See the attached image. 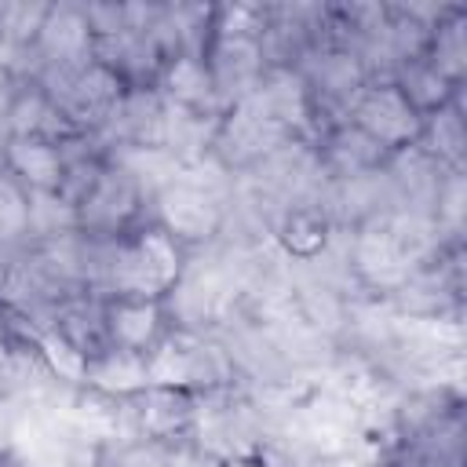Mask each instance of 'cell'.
Returning <instances> with one entry per match:
<instances>
[{"mask_svg": "<svg viewBox=\"0 0 467 467\" xmlns=\"http://www.w3.org/2000/svg\"><path fill=\"white\" fill-rule=\"evenodd\" d=\"M168 26L175 33V51L204 58L215 36V4H164Z\"/></svg>", "mask_w": 467, "mask_h": 467, "instance_id": "cell-19", "label": "cell"}, {"mask_svg": "<svg viewBox=\"0 0 467 467\" xmlns=\"http://www.w3.org/2000/svg\"><path fill=\"white\" fill-rule=\"evenodd\" d=\"M427 62L452 84H463V77H467V7L449 4V11L438 18V26L431 29Z\"/></svg>", "mask_w": 467, "mask_h": 467, "instance_id": "cell-16", "label": "cell"}, {"mask_svg": "<svg viewBox=\"0 0 467 467\" xmlns=\"http://www.w3.org/2000/svg\"><path fill=\"white\" fill-rule=\"evenodd\" d=\"M150 219V201L109 157L91 182V190L77 201V230L88 237H120Z\"/></svg>", "mask_w": 467, "mask_h": 467, "instance_id": "cell-2", "label": "cell"}, {"mask_svg": "<svg viewBox=\"0 0 467 467\" xmlns=\"http://www.w3.org/2000/svg\"><path fill=\"white\" fill-rule=\"evenodd\" d=\"M33 350L40 354V361L47 365V372L58 379V383H69V387H84V376H88V354L77 350L58 328H44L33 336Z\"/></svg>", "mask_w": 467, "mask_h": 467, "instance_id": "cell-20", "label": "cell"}, {"mask_svg": "<svg viewBox=\"0 0 467 467\" xmlns=\"http://www.w3.org/2000/svg\"><path fill=\"white\" fill-rule=\"evenodd\" d=\"M314 146H317V157H321V164H325V171H328L332 179L376 171V168H383V161H387V150H383L372 135H365L358 124H350V120H343V124L321 131V135L314 139Z\"/></svg>", "mask_w": 467, "mask_h": 467, "instance_id": "cell-10", "label": "cell"}, {"mask_svg": "<svg viewBox=\"0 0 467 467\" xmlns=\"http://www.w3.org/2000/svg\"><path fill=\"white\" fill-rule=\"evenodd\" d=\"M4 171L26 190H58L62 171H66V157L62 146L44 139V135H26V139H11L7 153H4Z\"/></svg>", "mask_w": 467, "mask_h": 467, "instance_id": "cell-11", "label": "cell"}, {"mask_svg": "<svg viewBox=\"0 0 467 467\" xmlns=\"http://www.w3.org/2000/svg\"><path fill=\"white\" fill-rule=\"evenodd\" d=\"M332 230H336V226L328 223V215H325L317 204H296V208L277 212V219H274V226H270V241H274V248H277L288 263L303 266V263L317 259V255L328 248Z\"/></svg>", "mask_w": 467, "mask_h": 467, "instance_id": "cell-9", "label": "cell"}, {"mask_svg": "<svg viewBox=\"0 0 467 467\" xmlns=\"http://www.w3.org/2000/svg\"><path fill=\"white\" fill-rule=\"evenodd\" d=\"M102 325L106 339L117 350L131 354H150L164 336H168V314L161 299H142V296H109L102 299Z\"/></svg>", "mask_w": 467, "mask_h": 467, "instance_id": "cell-6", "label": "cell"}, {"mask_svg": "<svg viewBox=\"0 0 467 467\" xmlns=\"http://www.w3.org/2000/svg\"><path fill=\"white\" fill-rule=\"evenodd\" d=\"M36 73L40 66H77L91 58V29L84 18V4H51L44 26L33 40Z\"/></svg>", "mask_w": 467, "mask_h": 467, "instance_id": "cell-8", "label": "cell"}, {"mask_svg": "<svg viewBox=\"0 0 467 467\" xmlns=\"http://www.w3.org/2000/svg\"><path fill=\"white\" fill-rule=\"evenodd\" d=\"M84 387H95V390H106V394H117V398H135L139 390L150 387L146 354H131V350L106 347L102 354L88 358Z\"/></svg>", "mask_w": 467, "mask_h": 467, "instance_id": "cell-14", "label": "cell"}, {"mask_svg": "<svg viewBox=\"0 0 467 467\" xmlns=\"http://www.w3.org/2000/svg\"><path fill=\"white\" fill-rule=\"evenodd\" d=\"M7 423H11V405H7V394L0 390V445H4V434H7Z\"/></svg>", "mask_w": 467, "mask_h": 467, "instance_id": "cell-24", "label": "cell"}, {"mask_svg": "<svg viewBox=\"0 0 467 467\" xmlns=\"http://www.w3.org/2000/svg\"><path fill=\"white\" fill-rule=\"evenodd\" d=\"M186 263V248L153 219H142L135 230L113 237L102 296H142L164 299V292L179 281Z\"/></svg>", "mask_w": 467, "mask_h": 467, "instance_id": "cell-1", "label": "cell"}, {"mask_svg": "<svg viewBox=\"0 0 467 467\" xmlns=\"http://www.w3.org/2000/svg\"><path fill=\"white\" fill-rule=\"evenodd\" d=\"M347 120L358 124L365 135H372L387 153L420 142V128H423V117L409 106V99L398 91L394 80H387V84H365L361 95L354 99Z\"/></svg>", "mask_w": 467, "mask_h": 467, "instance_id": "cell-4", "label": "cell"}, {"mask_svg": "<svg viewBox=\"0 0 467 467\" xmlns=\"http://www.w3.org/2000/svg\"><path fill=\"white\" fill-rule=\"evenodd\" d=\"M84 18L91 29V40L128 33V11L117 0H84Z\"/></svg>", "mask_w": 467, "mask_h": 467, "instance_id": "cell-23", "label": "cell"}, {"mask_svg": "<svg viewBox=\"0 0 467 467\" xmlns=\"http://www.w3.org/2000/svg\"><path fill=\"white\" fill-rule=\"evenodd\" d=\"M0 467H7V460H4V452H0Z\"/></svg>", "mask_w": 467, "mask_h": 467, "instance_id": "cell-25", "label": "cell"}, {"mask_svg": "<svg viewBox=\"0 0 467 467\" xmlns=\"http://www.w3.org/2000/svg\"><path fill=\"white\" fill-rule=\"evenodd\" d=\"M77 234V204H69L58 190H33L26 193V241H55Z\"/></svg>", "mask_w": 467, "mask_h": 467, "instance_id": "cell-18", "label": "cell"}, {"mask_svg": "<svg viewBox=\"0 0 467 467\" xmlns=\"http://www.w3.org/2000/svg\"><path fill=\"white\" fill-rule=\"evenodd\" d=\"M204 62H208L215 99L223 109L241 102L244 95H252L266 69V58H263V47L255 36H212Z\"/></svg>", "mask_w": 467, "mask_h": 467, "instance_id": "cell-5", "label": "cell"}, {"mask_svg": "<svg viewBox=\"0 0 467 467\" xmlns=\"http://www.w3.org/2000/svg\"><path fill=\"white\" fill-rule=\"evenodd\" d=\"M420 146L431 153L445 171H463L467 161V120H463V95L434 113L423 117Z\"/></svg>", "mask_w": 467, "mask_h": 467, "instance_id": "cell-13", "label": "cell"}, {"mask_svg": "<svg viewBox=\"0 0 467 467\" xmlns=\"http://www.w3.org/2000/svg\"><path fill=\"white\" fill-rule=\"evenodd\" d=\"M135 431L146 441H190L197 394L186 387H146L131 398Z\"/></svg>", "mask_w": 467, "mask_h": 467, "instance_id": "cell-7", "label": "cell"}, {"mask_svg": "<svg viewBox=\"0 0 467 467\" xmlns=\"http://www.w3.org/2000/svg\"><path fill=\"white\" fill-rule=\"evenodd\" d=\"M394 84H398V91L409 99V106L420 117H427V113H434V109H441V106H449V102H456L463 95V84H452L449 77H441L427 58L405 62L394 73Z\"/></svg>", "mask_w": 467, "mask_h": 467, "instance_id": "cell-17", "label": "cell"}, {"mask_svg": "<svg viewBox=\"0 0 467 467\" xmlns=\"http://www.w3.org/2000/svg\"><path fill=\"white\" fill-rule=\"evenodd\" d=\"M157 91L171 106H182V109H193V113H208V117H219L223 113L204 58H193V55L168 58L164 69H161V77H157Z\"/></svg>", "mask_w": 467, "mask_h": 467, "instance_id": "cell-12", "label": "cell"}, {"mask_svg": "<svg viewBox=\"0 0 467 467\" xmlns=\"http://www.w3.org/2000/svg\"><path fill=\"white\" fill-rule=\"evenodd\" d=\"M463 208H467V175L445 171L434 193V223L452 241H463Z\"/></svg>", "mask_w": 467, "mask_h": 467, "instance_id": "cell-22", "label": "cell"}, {"mask_svg": "<svg viewBox=\"0 0 467 467\" xmlns=\"http://www.w3.org/2000/svg\"><path fill=\"white\" fill-rule=\"evenodd\" d=\"M109 161L124 175H131V182L142 190V197L150 204L164 186H171L179 179V168H182L164 146H117V150H109Z\"/></svg>", "mask_w": 467, "mask_h": 467, "instance_id": "cell-15", "label": "cell"}, {"mask_svg": "<svg viewBox=\"0 0 467 467\" xmlns=\"http://www.w3.org/2000/svg\"><path fill=\"white\" fill-rule=\"evenodd\" d=\"M223 215H226V201L190 186L186 179L164 186L150 204V219L164 226L186 252L212 244L223 230Z\"/></svg>", "mask_w": 467, "mask_h": 467, "instance_id": "cell-3", "label": "cell"}, {"mask_svg": "<svg viewBox=\"0 0 467 467\" xmlns=\"http://www.w3.org/2000/svg\"><path fill=\"white\" fill-rule=\"evenodd\" d=\"M51 117V102L47 95L33 84V80H18V88L11 91V102L4 109V124L11 131V139H26V135H40L44 124Z\"/></svg>", "mask_w": 467, "mask_h": 467, "instance_id": "cell-21", "label": "cell"}]
</instances>
